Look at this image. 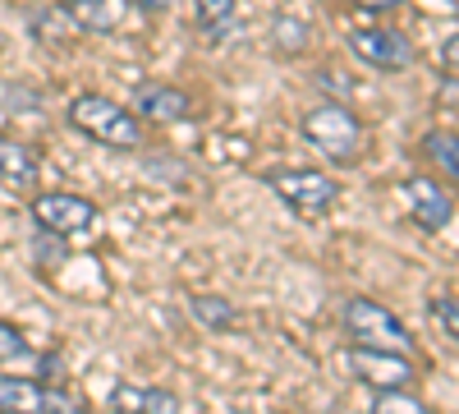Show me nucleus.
Segmentation results:
<instances>
[{"instance_id": "nucleus-17", "label": "nucleus", "mask_w": 459, "mask_h": 414, "mask_svg": "<svg viewBox=\"0 0 459 414\" xmlns=\"http://www.w3.org/2000/svg\"><path fill=\"white\" fill-rule=\"evenodd\" d=\"M74 32H79V23L65 14V5H51V10H42V14L32 19V37H37V42H47V47L69 42Z\"/></svg>"}, {"instance_id": "nucleus-2", "label": "nucleus", "mask_w": 459, "mask_h": 414, "mask_svg": "<svg viewBox=\"0 0 459 414\" xmlns=\"http://www.w3.org/2000/svg\"><path fill=\"white\" fill-rule=\"evenodd\" d=\"M299 134L308 138L317 153H326L331 162H354L359 157V147H363V125L350 106H340V101H322L313 106L308 116L299 120Z\"/></svg>"}, {"instance_id": "nucleus-14", "label": "nucleus", "mask_w": 459, "mask_h": 414, "mask_svg": "<svg viewBox=\"0 0 459 414\" xmlns=\"http://www.w3.org/2000/svg\"><path fill=\"white\" fill-rule=\"evenodd\" d=\"M194 23H198L203 37L221 42V37H230L239 28V5H235V0H198V5H194Z\"/></svg>"}, {"instance_id": "nucleus-21", "label": "nucleus", "mask_w": 459, "mask_h": 414, "mask_svg": "<svg viewBox=\"0 0 459 414\" xmlns=\"http://www.w3.org/2000/svg\"><path fill=\"white\" fill-rule=\"evenodd\" d=\"M23 355H32L28 341H23V331H19L14 322H0V364H14V359H23Z\"/></svg>"}, {"instance_id": "nucleus-12", "label": "nucleus", "mask_w": 459, "mask_h": 414, "mask_svg": "<svg viewBox=\"0 0 459 414\" xmlns=\"http://www.w3.org/2000/svg\"><path fill=\"white\" fill-rule=\"evenodd\" d=\"M37 175H42V157H37L32 147L14 143V138H0V180L23 194L37 184Z\"/></svg>"}, {"instance_id": "nucleus-20", "label": "nucleus", "mask_w": 459, "mask_h": 414, "mask_svg": "<svg viewBox=\"0 0 459 414\" xmlns=\"http://www.w3.org/2000/svg\"><path fill=\"white\" fill-rule=\"evenodd\" d=\"M372 405H377L381 414H418V410H428L423 396H409L404 387H381V392L372 396Z\"/></svg>"}, {"instance_id": "nucleus-8", "label": "nucleus", "mask_w": 459, "mask_h": 414, "mask_svg": "<svg viewBox=\"0 0 459 414\" xmlns=\"http://www.w3.org/2000/svg\"><path fill=\"white\" fill-rule=\"evenodd\" d=\"M404 189V203H409V216L413 225H423V231H446L450 216H455V198L441 189L437 180H423V175H413L400 184Z\"/></svg>"}, {"instance_id": "nucleus-18", "label": "nucleus", "mask_w": 459, "mask_h": 414, "mask_svg": "<svg viewBox=\"0 0 459 414\" xmlns=\"http://www.w3.org/2000/svg\"><path fill=\"white\" fill-rule=\"evenodd\" d=\"M272 42H276V51H281V56H299L303 47H308V23L281 14V19H276V28H272Z\"/></svg>"}, {"instance_id": "nucleus-15", "label": "nucleus", "mask_w": 459, "mask_h": 414, "mask_svg": "<svg viewBox=\"0 0 459 414\" xmlns=\"http://www.w3.org/2000/svg\"><path fill=\"white\" fill-rule=\"evenodd\" d=\"M418 153H423L446 180L459 184V134H450V129H432V134H423Z\"/></svg>"}, {"instance_id": "nucleus-3", "label": "nucleus", "mask_w": 459, "mask_h": 414, "mask_svg": "<svg viewBox=\"0 0 459 414\" xmlns=\"http://www.w3.org/2000/svg\"><path fill=\"white\" fill-rule=\"evenodd\" d=\"M344 331L354 336V346H372V350H395V355H409L413 350V336L409 327L368 295H354L344 304Z\"/></svg>"}, {"instance_id": "nucleus-4", "label": "nucleus", "mask_w": 459, "mask_h": 414, "mask_svg": "<svg viewBox=\"0 0 459 414\" xmlns=\"http://www.w3.org/2000/svg\"><path fill=\"white\" fill-rule=\"evenodd\" d=\"M266 184H272L276 198L290 203L299 216H322L340 198V184L326 171H308V166H299V171H266Z\"/></svg>"}, {"instance_id": "nucleus-22", "label": "nucleus", "mask_w": 459, "mask_h": 414, "mask_svg": "<svg viewBox=\"0 0 459 414\" xmlns=\"http://www.w3.org/2000/svg\"><path fill=\"white\" fill-rule=\"evenodd\" d=\"M432 318L441 322L446 336H455V341H459V299H450V295L432 299Z\"/></svg>"}, {"instance_id": "nucleus-23", "label": "nucleus", "mask_w": 459, "mask_h": 414, "mask_svg": "<svg viewBox=\"0 0 459 414\" xmlns=\"http://www.w3.org/2000/svg\"><path fill=\"white\" fill-rule=\"evenodd\" d=\"M441 65L459 74V32H450V37H446V42H441Z\"/></svg>"}, {"instance_id": "nucleus-11", "label": "nucleus", "mask_w": 459, "mask_h": 414, "mask_svg": "<svg viewBox=\"0 0 459 414\" xmlns=\"http://www.w3.org/2000/svg\"><path fill=\"white\" fill-rule=\"evenodd\" d=\"M106 410H125V414H138V410H152V414H175V410H184V401H179L175 392H166V387L120 383V387H110Z\"/></svg>"}, {"instance_id": "nucleus-7", "label": "nucleus", "mask_w": 459, "mask_h": 414, "mask_svg": "<svg viewBox=\"0 0 459 414\" xmlns=\"http://www.w3.org/2000/svg\"><path fill=\"white\" fill-rule=\"evenodd\" d=\"M350 51L363 65H372V69H404L413 60L409 37L395 32V28H354L350 32Z\"/></svg>"}, {"instance_id": "nucleus-5", "label": "nucleus", "mask_w": 459, "mask_h": 414, "mask_svg": "<svg viewBox=\"0 0 459 414\" xmlns=\"http://www.w3.org/2000/svg\"><path fill=\"white\" fill-rule=\"evenodd\" d=\"M32 221L47 225L56 235H88L97 225V203L83 194H37L32 198Z\"/></svg>"}, {"instance_id": "nucleus-16", "label": "nucleus", "mask_w": 459, "mask_h": 414, "mask_svg": "<svg viewBox=\"0 0 459 414\" xmlns=\"http://www.w3.org/2000/svg\"><path fill=\"white\" fill-rule=\"evenodd\" d=\"M188 309H194V318L207 331H230V327L239 322V309L230 304L225 295H194V299H188Z\"/></svg>"}, {"instance_id": "nucleus-19", "label": "nucleus", "mask_w": 459, "mask_h": 414, "mask_svg": "<svg viewBox=\"0 0 459 414\" xmlns=\"http://www.w3.org/2000/svg\"><path fill=\"white\" fill-rule=\"evenodd\" d=\"M65 235H56V231H47V225H37V235H32V258L42 262V268H60L65 262Z\"/></svg>"}, {"instance_id": "nucleus-6", "label": "nucleus", "mask_w": 459, "mask_h": 414, "mask_svg": "<svg viewBox=\"0 0 459 414\" xmlns=\"http://www.w3.org/2000/svg\"><path fill=\"white\" fill-rule=\"evenodd\" d=\"M344 368H350L359 383H368L372 392H381V387H409V383H413V364H409V355H395V350L354 346L350 355H344Z\"/></svg>"}, {"instance_id": "nucleus-13", "label": "nucleus", "mask_w": 459, "mask_h": 414, "mask_svg": "<svg viewBox=\"0 0 459 414\" xmlns=\"http://www.w3.org/2000/svg\"><path fill=\"white\" fill-rule=\"evenodd\" d=\"M60 5L74 23H79V32H115L125 23L120 0H60Z\"/></svg>"}, {"instance_id": "nucleus-1", "label": "nucleus", "mask_w": 459, "mask_h": 414, "mask_svg": "<svg viewBox=\"0 0 459 414\" xmlns=\"http://www.w3.org/2000/svg\"><path fill=\"white\" fill-rule=\"evenodd\" d=\"M69 125L83 129L88 138L106 143V147H138L143 143V125L134 110H125L120 101H110L101 92H79L69 101Z\"/></svg>"}, {"instance_id": "nucleus-9", "label": "nucleus", "mask_w": 459, "mask_h": 414, "mask_svg": "<svg viewBox=\"0 0 459 414\" xmlns=\"http://www.w3.org/2000/svg\"><path fill=\"white\" fill-rule=\"evenodd\" d=\"M0 410H19V414H32V410H79V396L69 392H56L47 383H32V378H0Z\"/></svg>"}, {"instance_id": "nucleus-10", "label": "nucleus", "mask_w": 459, "mask_h": 414, "mask_svg": "<svg viewBox=\"0 0 459 414\" xmlns=\"http://www.w3.org/2000/svg\"><path fill=\"white\" fill-rule=\"evenodd\" d=\"M134 110L147 116V120H157V125H175V120L188 116V97L175 84H138L134 88Z\"/></svg>"}, {"instance_id": "nucleus-24", "label": "nucleus", "mask_w": 459, "mask_h": 414, "mask_svg": "<svg viewBox=\"0 0 459 414\" xmlns=\"http://www.w3.org/2000/svg\"><path fill=\"white\" fill-rule=\"evenodd\" d=\"M134 10H147V14H161V10H170L175 0H129Z\"/></svg>"}, {"instance_id": "nucleus-25", "label": "nucleus", "mask_w": 459, "mask_h": 414, "mask_svg": "<svg viewBox=\"0 0 459 414\" xmlns=\"http://www.w3.org/2000/svg\"><path fill=\"white\" fill-rule=\"evenodd\" d=\"M368 10H391V5H400V0H363Z\"/></svg>"}]
</instances>
